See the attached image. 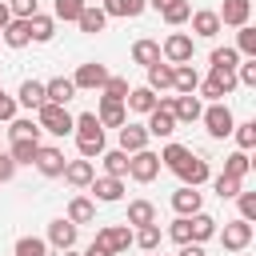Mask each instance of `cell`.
<instances>
[{"label":"cell","mask_w":256,"mask_h":256,"mask_svg":"<svg viewBox=\"0 0 256 256\" xmlns=\"http://www.w3.org/2000/svg\"><path fill=\"white\" fill-rule=\"evenodd\" d=\"M176 176H180L188 188H200V184H208V180H212V172H208V160H204V156H188V160L176 168Z\"/></svg>","instance_id":"30bf717a"},{"label":"cell","mask_w":256,"mask_h":256,"mask_svg":"<svg viewBox=\"0 0 256 256\" xmlns=\"http://www.w3.org/2000/svg\"><path fill=\"white\" fill-rule=\"evenodd\" d=\"M80 8H84V0H52V20H72L76 24Z\"/></svg>","instance_id":"ee69618b"},{"label":"cell","mask_w":256,"mask_h":256,"mask_svg":"<svg viewBox=\"0 0 256 256\" xmlns=\"http://www.w3.org/2000/svg\"><path fill=\"white\" fill-rule=\"evenodd\" d=\"M196 84H200V72L192 64H172V92L188 96V92H196Z\"/></svg>","instance_id":"cb8c5ba5"},{"label":"cell","mask_w":256,"mask_h":256,"mask_svg":"<svg viewBox=\"0 0 256 256\" xmlns=\"http://www.w3.org/2000/svg\"><path fill=\"white\" fill-rule=\"evenodd\" d=\"M8 12L20 16V20H28V16L36 12V0H8Z\"/></svg>","instance_id":"f5cc1de1"},{"label":"cell","mask_w":256,"mask_h":256,"mask_svg":"<svg viewBox=\"0 0 256 256\" xmlns=\"http://www.w3.org/2000/svg\"><path fill=\"white\" fill-rule=\"evenodd\" d=\"M96 240H100V244H108V252H112V256H120V252H128V248H132V228H128V224H104V228L96 232Z\"/></svg>","instance_id":"52a82bcc"},{"label":"cell","mask_w":256,"mask_h":256,"mask_svg":"<svg viewBox=\"0 0 256 256\" xmlns=\"http://www.w3.org/2000/svg\"><path fill=\"white\" fill-rule=\"evenodd\" d=\"M92 196L100 200V204H116L120 196H124V180L120 176H92Z\"/></svg>","instance_id":"7c38bea8"},{"label":"cell","mask_w":256,"mask_h":256,"mask_svg":"<svg viewBox=\"0 0 256 256\" xmlns=\"http://www.w3.org/2000/svg\"><path fill=\"white\" fill-rule=\"evenodd\" d=\"M208 60H212V68H236V64H240V52L224 44V48H212V56H208Z\"/></svg>","instance_id":"f6af8a7d"},{"label":"cell","mask_w":256,"mask_h":256,"mask_svg":"<svg viewBox=\"0 0 256 256\" xmlns=\"http://www.w3.org/2000/svg\"><path fill=\"white\" fill-rule=\"evenodd\" d=\"M148 136H160V140H168L172 132H176V116H172V96H160V104L148 112Z\"/></svg>","instance_id":"5b68a950"},{"label":"cell","mask_w":256,"mask_h":256,"mask_svg":"<svg viewBox=\"0 0 256 256\" xmlns=\"http://www.w3.org/2000/svg\"><path fill=\"white\" fill-rule=\"evenodd\" d=\"M100 8H104L108 16H128V20H132V16H140V12L148 8V0H104Z\"/></svg>","instance_id":"d590c367"},{"label":"cell","mask_w":256,"mask_h":256,"mask_svg":"<svg viewBox=\"0 0 256 256\" xmlns=\"http://www.w3.org/2000/svg\"><path fill=\"white\" fill-rule=\"evenodd\" d=\"M128 176L136 184H152L160 176V156L152 148H140V152H128Z\"/></svg>","instance_id":"3957f363"},{"label":"cell","mask_w":256,"mask_h":256,"mask_svg":"<svg viewBox=\"0 0 256 256\" xmlns=\"http://www.w3.org/2000/svg\"><path fill=\"white\" fill-rule=\"evenodd\" d=\"M60 176H64L72 188H88V184H92V176H96V168H92V160H84V156H80V160H68Z\"/></svg>","instance_id":"e0dca14e"},{"label":"cell","mask_w":256,"mask_h":256,"mask_svg":"<svg viewBox=\"0 0 256 256\" xmlns=\"http://www.w3.org/2000/svg\"><path fill=\"white\" fill-rule=\"evenodd\" d=\"M40 104H44V84H40V80H24V84H20V92H16V108L36 112Z\"/></svg>","instance_id":"f1b7e54d"},{"label":"cell","mask_w":256,"mask_h":256,"mask_svg":"<svg viewBox=\"0 0 256 256\" xmlns=\"http://www.w3.org/2000/svg\"><path fill=\"white\" fill-rule=\"evenodd\" d=\"M192 56H196V40L188 32H172L160 44V60H168V64H192Z\"/></svg>","instance_id":"277c9868"},{"label":"cell","mask_w":256,"mask_h":256,"mask_svg":"<svg viewBox=\"0 0 256 256\" xmlns=\"http://www.w3.org/2000/svg\"><path fill=\"white\" fill-rule=\"evenodd\" d=\"M224 172H228V176H236V180H244V176L252 172V156H248L244 148H236L232 156H224Z\"/></svg>","instance_id":"74e56055"},{"label":"cell","mask_w":256,"mask_h":256,"mask_svg":"<svg viewBox=\"0 0 256 256\" xmlns=\"http://www.w3.org/2000/svg\"><path fill=\"white\" fill-rule=\"evenodd\" d=\"M240 188H244V180H236V176H228V172H220V176L212 180V192H216L220 200H236Z\"/></svg>","instance_id":"ab89813d"},{"label":"cell","mask_w":256,"mask_h":256,"mask_svg":"<svg viewBox=\"0 0 256 256\" xmlns=\"http://www.w3.org/2000/svg\"><path fill=\"white\" fill-rule=\"evenodd\" d=\"M180 256H204V244H192L188 240V244H180Z\"/></svg>","instance_id":"6f0895ef"},{"label":"cell","mask_w":256,"mask_h":256,"mask_svg":"<svg viewBox=\"0 0 256 256\" xmlns=\"http://www.w3.org/2000/svg\"><path fill=\"white\" fill-rule=\"evenodd\" d=\"M216 16H220V24L240 28V24H248V20H252V0H224V8H220Z\"/></svg>","instance_id":"9a60e30c"},{"label":"cell","mask_w":256,"mask_h":256,"mask_svg":"<svg viewBox=\"0 0 256 256\" xmlns=\"http://www.w3.org/2000/svg\"><path fill=\"white\" fill-rule=\"evenodd\" d=\"M72 136H76V140H104V128H100L96 112H80V116H72Z\"/></svg>","instance_id":"ffe728a7"},{"label":"cell","mask_w":256,"mask_h":256,"mask_svg":"<svg viewBox=\"0 0 256 256\" xmlns=\"http://www.w3.org/2000/svg\"><path fill=\"white\" fill-rule=\"evenodd\" d=\"M100 160H104V176H120V180L128 176V152H124V148H112V152L104 148Z\"/></svg>","instance_id":"1f68e13d"},{"label":"cell","mask_w":256,"mask_h":256,"mask_svg":"<svg viewBox=\"0 0 256 256\" xmlns=\"http://www.w3.org/2000/svg\"><path fill=\"white\" fill-rule=\"evenodd\" d=\"M36 148H40L36 140H12V148H8V156H12L16 164H32V160H36Z\"/></svg>","instance_id":"7bdbcfd3"},{"label":"cell","mask_w":256,"mask_h":256,"mask_svg":"<svg viewBox=\"0 0 256 256\" xmlns=\"http://www.w3.org/2000/svg\"><path fill=\"white\" fill-rule=\"evenodd\" d=\"M16 168H20V164H16L8 152H0V184H8V180L16 176Z\"/></svg>","instance_id":"db71d44e"},{"label":"cell","mask_w":256,"mask_h":256,"mask_svg":"<svg viewBox=\"0 0 256 256\" xmlns=\"http://www.w3.org/2000/svg\"><path fill=\"white\" fill-rule=\"evenodd\" d=\"M0 40H4L8 48H24V44H32V36H28V20L12 16V20L0 28Z\"/></svg>","instance_id":"603a6c76"},{"label":"cell","mask_w":256,"mask_h":256,"mask_svg":"<svg viewBox=\"0 0 256 256\" xmlns=\"http://www.w3.org/2000/svg\"><path fill=\"white\" fill-rule=\"evenodd\" d=\"M148 88H152V92H172V64H168V60L148 64Z\"/></svg>","instance_id":"4dcf8cb0"},{"label":"cell","mask_w":256,"mask_h":256,"mask_svg":"<svg viewBox=\"0 0 256 256\" xmlns=\"http://www.w3.org/2000/svg\"><path fill=\"white\" fill-rule=\"evenodd\" d=\"M72 96H76L72 76H52V80L44 84V100H52V104H68Z\"/></svg>","instance_id":"d4e9b609"},{"label":"cell","mask_w":256,"mask_h":256,"mask_svg":"<svg viewBox=\"0 0 256 256\" xmlns=\"http://www.w3.org/2000/svg\"><path fill=\"white\" fill-rule=\"evenodd\" d=\"M188 20H192V32H196L200 40H212V36L224 28V24H220V16H216L212 8H200V12H192Z\"/></svg>","instance_id":"ac0fdd59"},{"label":"cell","mask_w":256,"mask_h":256,"mask_svg":"<svg viewBox=\"0 0 256 256\" xmlns=\"http://www.w3.org/2000/svg\"><path fill=\"white\" fill-rule=\"evenodd\" d=\"M40 132H44V128H40L32 116H12V120H8V136H12V140H36V144H40Z\"/></svg>","instance_id":"f546056e"},{"label":"cell","mask_w":256,"mask_h":256,"mask_svg":"<svg viewBox=\"0 0 256 256\" xmlns=\"http://www.w3.org/2000/svg\"><path fill=\"white\" fill-rule=\"evenodd\" d=\"M232 136H236V144L248 152V148H256V120H244V124H236L232 128Z\"/></svg>","instance_id":"7dc6e473"},{"label":"cell","mask_w":256,"mask_h":256,"mask_svg":"<svg viewBox=\"0 0 256 256\" xmlns=\"http://www.w3.org/2000/svg\"><path fill=\"white\" fill-rule=\"evenodd\" d=\"M200 120H204L208 136H216V140L232 136V128H236V116H232V108H228L224 100H212V104H208V108L200 112Z\"/></svg>","instance_id":"7a4b0ae2"},{"label":"cell","mask_w":256,"mask_h":256,"mask_svg":"<svg viewBox=\"0 0 256 256\" xmlns=\"http://www.w3.org/2000/svg\"><path fill=\"white\" fill-rule=\"evenodd\" d=\"M160 156V168H168V172H176L188 156H192V148H184V144H164V152H156Z\"/></svg>","instance_id":"8d00e7d4"},{"label":"cell","mask_w":256,"mask_h":256,"mask_svg":"<svg viewBox=\"0 0 256 256\" xmlns=\"http://www.w3.org/2000/svg\"><path fill=\"white\" fill-rule=\"evenodd\" d=\"M32 164L40 168V176H52V180H56V176L64 172V164H68V160H64V152H60V148H52V144H40Z\"/></svg>","instance_id":"9c48e42d"},{"label":"cell","mask_w":256,"mask_h":256,"mask_svg":"<svg viewBox=\"0 0 256 256\" xmlns=\"http://www.w3.org/2000/svg\"><path fill=\"white\" fill-rule=\"evenodd\" d=\"M64 256H76V252H72V248H64Z\"/></svg>","instance_id":"94428289"},{"label":"cell","mask_w":256,"mask_h":256,"mask_svg":"<svg viewBox=\"0 0 256 256\" xmlns=\"http://www.w3.org/2000/svg\"><path fill=\"white\" fill-rule=\"evenodd\" d=\"M216 236H220V244H224V252H244L248 244H252V224L248 220H228L224 228H216Z\"/></svg>","instance_id":"8992f818"},{"label":"cell","mask_w":256,"mask_h":256,"mask_svg":"<svg viewBox=\"0 0 256 256\" xmlns=\"http://www.w3.org/2000/svg\"><path fill=\"white\" fill-rule=\"evenodd\" d=\"M172 208H176V216H192V212H200V208H204V196H200V188H188V184H180V188L172 192Z\"/></svg>","instance_id":"4fadbf2b"},{"label":"cell","mask_w":256,"mask_h":256,"mask_svg":"<svg viewBox=\"0 0 256 256\" xmlns=\"http://www.w3.org/2000/svg\"><path fill=\"white\" fill-rule=\"evenodd\" d=\"M12 116H16V96H8L0 88V120H12Z\"/></svg>","instance_id":"11a10c76"},{"label":"cell","mask_w":256,"mask_h":256,"mask_svg":"<svg viewBox=\"0 0 256 256\" xmlns=\"http://www.w3.org/2000/svg\"><path fill=\"white\" fill-rule=\"evenodd\" d=\"M148 140H152V136H148L144 124H128V120L120 124V148H124V152H140V148H148Z\"/></svg>","instance_id":"44dd1931"},{"label":"cell","mask_w":256,"mask_h":256,"mask_svg":"<svg viewBox=\"0 0 256 256\" xmlns=\"http://www.w3.org/2000/svg\"><path fill=\"white\" fill-rule=\"evenodd\" d=\"M76 24H80V32L96 36V32H104L108 12H104V8H96V4H84V8H80V16H76Z\"/></svg>","instance_id":"7402d4cb"},{"label":"cell","mask_w":256,"mask_h":256,"mask_svg":"<svg viewBox=\"0 0 256 256\" xmlns=\"http://www.w3.org/2000/svg\"><path fill=\"white\" fill-rule=\"evenodd\" d=\"M188 232H192V244H204V240H212V236H216V220L200 208V212H192V216H188Z\"/></svg>","instance_id":"4316f807"},{"label":"cell","mask_w":256,"mask_h":256,"mask_svg":"<svg viewBox=\"0 0 256 256\" xmlns=\"http://www.w3.org/2000/svg\"><path fill=\"white\" fill-rule=\"evenodd\" d=\"M76 148H80L84 160H96V156L104 152V140H76Z\"/></svg>","instance_id":"816d5d0a"},{"label":"cell","mask_w":256,"mask_h":256,"mask_svg":"<svg viewBox=\"0 0 256 256\" xmlns=\"http://www.w3.org/2000/svg\"><path fill=\"white\" fill-rule=\"evenodd\" d=\"M200 112H204V104H200L196 92H188V96H172V116H176V124H196Z\"/></svg>","instance_id":"8fae6325"},{"label":"cell","mask_w":256,"mask_h":256,"mask_svg":"<svg viewBox=\"0 0 256 256\" xmlns=\"http://www.w3.org/2000/svg\"><path fill=\"white\" fill-rule=\"evenodd\" d=\"M12 256H48V240H40V236H20Z\"/></svg>","instance_id":"60d3db41"},{"label":"cell","mask_w":256,"mask_h":256,"mask_svg":"<svg viewBox=\"0 0 256 256\" xmlns=\"http://www.w3.org/2000/svg\"><path fill=\"white\" fill-rule=\"evenodd\" d=\"M236 204H240V220L252 224V220H256V192H244V188H240V192H236Z\"/></svg>","instance_id":"c3c4849f"},{"label":"cell","mask_w":256,"mask_h":256,"mask_svg":"<svg viewBox=\"0 0 256 256\" xmlns=\"http://www.w3.org/2000/svg\"><path fill=\"white\" fill-rule=\"evenodd\" d=\"M236 84L256 88V56H252V60H244V64H236Z\"/></svg>","instance_id":"681fc988"},{"label":"cell","mask_w":256,"mask_h":256,"mask_svg":"<svg viewBox=\"0 0 256 256\" xmlns=\"http://www.w3.org/2000/svg\"><path fill=\"white\" fill-rule=\"evenodd\" d=\"M8 20H12V12H8V0H0V28H4Z\"/></svg>","instance_id":"680465c9"},{"label":"cell","mask_w":256,"mask_h":256,"mask_svg":"<svg viewBox=\"0 0 256 256\" xmlns=\"http://www.w3.org/2000/svg\"><path fill=\"white\" fill-rule=\"evenodd\" d=\"M236 32H240V36H236V52L252 60V56H256V28H252V24H240Z\"/></svg>","instance_id":"b9f144b4"},{"label":"cell","mask_w":256,"mask_h":256,"mask_svg":"<svg viewBox=\"0 0 256 256\" xmlns=\"http://www.w3.org/2000/svg\"><path fill=\"white\" fill-rule=\"evenodd\" d=\"M160 240H164L160 224H140V228L132 232V244H136V248H144V252H156V248H160Z\"/></svg>","instance_id":"836d02e7"},{"label":"cell","mask_w":256,"mask_h":256,"mask_svg":"<svg viewBox=\"0 0 256 256\" xmlns=\"http://www.w3.org/2000/svg\"><path fill=\"white\" fill-rule=\"evenodd\" d=\"M156 104H160V96H156L148 84H144V88H128V96H124V108H128V112H144V116H148Z\"/></svg>","instance_id":"d6986e66"},{"label":"cell","mask_w":256,"mask_h":256,"mask_svg":"<svg viewBox=\"0 0 256 256\" xmlns=\"http://www.w3.org/2000/svg\"><path fill=\"white\" fill-rule=\"evenodd\" d=\"M128 228H140V224H156V204H148V200H132L128 204V220H124Z\"/></svg>","instance_id":"d6a6232c"},{"label":"cell","mask_w":256,"mask_h":256,"mask_svg":"<svg viewBox=\"0 0 256 256\" xmlns=\"http://www.w3.org/2000/svg\"><path fill=\"white\" fill-rule=\"evenodd\" d=\"M148 4H152V8L160 12V8H164V4H172V0H148Z\"/></svg>","instance_id":"91938a15"},{"label":"cell","mask_w":256,"mask_h":256,"mask_svg":"<svg viewBox=\"0 0 256 256\" xmlns=\"http://www.w3.org/2000/svg\"><path fill=\"white\" fill-rule=\"evenodd\" d=\"M168 236H172L176 244H188V240H192V232H188V216H176L172 228H168Z\"/></svg>","instance_id":"f907efd6"},{"label":"cell","mask_w":256,"mask_h":256,"mask_svg":"<svg viewBox=\"0 0 256 256\" xmlns=\"http://www.w3.org/2000/svg\"><path fill=\"white\" fill-rule=\"evenodd\" d=\"M48 244L60 248V252H64V248H76V224H72L68 216L52 220V224H48Z\"/></svg>","instance_id":"5bb4252c"},{"label":"cell","mask_w":256,"mask_h":256,"mask_svg":"<svg viewBox=\"0 0 256 256\" xmlns=\"http://www.w3.org/2000/svg\"><path fill=\"white\" fill-rule=\"evenodd\" d=\"M100 92H104V100H124L128 96V76H108Z\"/></svg>","instance_id":"bcb514c9"},{"label":"cell","mask_w":256,"mask_h":256,"mask_svg":"<svg viewBox=\"0 0 256 256\" xmlns=\"http://www.w3.org/2000/svg\"><path fill=\"white\" fill-rule=\"evenodd\" d=\"M104 80H108V68H104V64H96V60H88V64H80V68H76V76H72V84H76V92H80V88H88V92H96V88H104Z\"/></svg>","instance_id":"ba28073f"},{"label":"cell","mask_w":256,"mask_h":256,"mask_svg":"<svg viewBox=\"0 0 256 256\" xmlns=\"http://www.w3.org/2000/svg\"><path fill=\"white\" fill-rule=\"evenodd\" d=\"M156 60H160V44L148 40V36H140V40L132 44V64H144V68H148V64H156Z\"/></svg>","instance_id":"e575fe53"},{"label":"cell","mask_w":256,"mask_h":256,"mask_svg":"<svg viewBox=\"0 0 256 256\" xmlns=\"http://www.w3.org/2000/svg\"><path fill=\"white\" fill-rule=\"evenodd\" d=\"M96 120H100V128H120V124L128 120V108H124V100H104V96H100Z\"/></svg>","instance_id":"2e32d148"},{"label":"cell","mask_w":256,"mask_h":256,"mask_svg":"<svg viewBox=\"0 0 256 256\" xmlns=\"http://www.w3.org/2000/svg\"><path fill=\"white\" fill-rule=\"evenodd\" d=\"M84 256H112V252H108V244H100V240H92V244L84 248Z\"/></svg>","instance_id":"9f6ffc18"},{"label":"cell","mask_w":256,"mask_h":256,"mask_svg":"<svg viewBox=\"0 0 256 256\" xmlns=\"http://www.w3.org/2000/svg\"><path fill=\"white\" fill-rule=\"evenodd\" d=\"M36 124H40L44 132H52V136H72V112H68L64 104L44 100V104L36 108Z\"/></svg>","instance_id":"6da1fadb"},{"label":"cell","mask_w":256,"mask_h":256,"mask_svg":"<svg viewBox=\"0 0 256 256\" xmlns=\"http://www.w3.org/2000/svg\"><path fill=\"white\" fill-rule=\"evenodd\" d=\"M160 16H164V24L180 28V24H188V16H192V4H188V0H172V4H164V8H160Z\"/></svg>","instance_id":"f35d334b"},{"label":"cell","mask_w":256,"mask_h":256,"mask_svg":"<svg viewBox=\"0 0 256 256\" xmlns=\"http://www.w3.org/2000/svg\"><path fill=\"white\" fill-rule=\"evenodd\" d=\"M68 220L80 228V224H92L96 220V200L92 196H72L68 200Z\"/></svg>","instance_id":"484cf974"},{"label":"cell","mask_w":256,"mask_h":256,"mask_svg":"<svg viewBox=\"0 0 256 256\" xmlns=\"http://www.w3.org/2000/svg\"><path fill=\"white\" fill-rule=\"evenodd\" d=\"M28 36H32L36 44H48V40L56 36V20L44 16V12H32V16H28Z\"/></svg>","instance_id":"83f0119b"}]
</instances>
